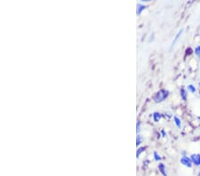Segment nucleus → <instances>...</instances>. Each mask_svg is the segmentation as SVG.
I'll list each match as a JSON object with an SVG mask.
<instances>
[{"label": "nucleus", "mask_w": 200, "mask_h": 176, "mask_svg": "<svg viewBox=\"0 0 200 176\" xmlns=\"http://www.w3.org/2000/svg\"><path fill=\"white\" fill-rule=\"evenodd\" d=\"M158 169H159V170H160V172L163 174V175L167 176V174H166V171H165V167H164V164H160V165L158 166Z\"/></svg>", "instance_id": "6"}, {"label": "nucleus", "mask_w": 200, "mask_h": 176, "mask_svg": "<svg viewBox=\"0 0 200 176\" xmlns=\"http://www.w3.org/2000/svg\"><path fill=\"white\" fill-rule=\"evenodd\" d=\"M198 176H200V174H199V175H198Z\"/></svg>", "instance_id": "19"}, {"label": "nucleus", "mask_w": 200, "mask_h": 176, "mask_svg": "<svg viewBox=\"0 0 200 176\" xmlns=\"http://www.w3.org/2000/svg\"><path fill=\"white\" fill-rule=\"evenodd\" d=\"M182 31H183V30H182V29H181V30H180V31L178 32V34L176 35V37H175V38H174V40H173V44H172V47H173V46L175 45V43L177 42V40H178V38H179V37H181V35H182Z\"/></svg>", "instance_id": "9"}, {"label": "nucleus", "mask_w": 200, "mask_h": 176, "mask_svg": "<svg viewBox=\"0 0 200 176\" xmlns=\"http://www.w3.org/2000/svg\"><path fill=\"white\" fill-rule=\"evenodd\" d=\"M145 148H144V147H141V148H138V150H137V153H136L137 158H139V157H140V155H141V154H142V152L145 150Z\"/></svg>", "instance_id": "10"}, {"label": "nucleus", "mask_w": 200, "mask_h": 176, "mask_svg": "<svg viewBox=\"0 0 200 176\" xmlns=\"http://www.w3.org/2000/svg\"><path fill=\"white\" fill-rule=\"evenodd\" d=\"M169 94V92L165 89H162L160 91H158L157 93L155 94V96L153 97V100L155 101V102H164V100L167 98Z\"/></svg>", "instance_id": "1"}, {"label": "nucleus", "mask_w": 200, "mask_h": 176, "mask_svg": "<svg viewBox=\"0 0 200 176\" xmlns=\"http://www.w3.org/2000/svg\"><path fill=\"white\" fill-rule=\"evenodd\" d=\"M146 6L144 5H142V4H138L137 5V14H141L142 12L145 9Z\"/></svg>", "instance_id": "4"}, {"label": "nucleus", "mask_w": 200, "mask_h": 176, "mask_svg": "<svg viewBox=\"0 0 200 176\" xmlns=\"http://www.w3.org/2000/svg\"><path fill=\"white\" fill-rule=\"evenodd\" d=\"M181 163H182L183 166L188 167H192V161H191V158H188V157H182L181 158Z\"/></svg>", "instance_id": "3"}, {"label": "nucleus", "mask_w": 200, "mask_h": 176, "mask_svg": "<svg viewBox=\"0 0 200 176\" xmlns=\"http://www.w3.org/2000/svg\"><path fill=\"white\" fill-rule=\"evenodd\" d=\"M162 134H163L164 136H165V133H164V131H162Z\"/></svg>", "instance_id": "16"}, {"label": "nucleus", "mask_w": 200, "mask_h": 176, "mask_svg": "<svg viewBox=\"0 0 200 176\" xmlns=\"http://www.w3.org/2000/svg\"><path fill=\"white\" fill-rule=\"evenodd\" d=\"M199 87H200V82H199Z\"/></svg>", "instance_id": "18"}, {"label": "nucleus", "mask_w": 200, "mask_h": 176, "mask_svg": "<svg viewBox=\"0 0 200 176\" xmlns=\"http://www.w3.org/2000/svg\"><path fill=\"white\" fill-rule=\"evenodd\" d=\"M160 118H161V114L158 113V112H155L153 114V119H154L155 122H158L160 120Z\"/></svg>", "instance_id": "5"}, {"label": "nucleus", "mask_w": 200, "mask_h": 176, "mask_svg": "<svg viewBox=\"0 0 200 176\" xmlns=\"http://www.w3.org/2000/svg\"><path fill=\"white\" fill-rule=\"evenodd\" d=\"M140 127H141V123H140V121H138V122H137V125H136V130H137V132H138V133H139V132H140Z\"/></svg>", "instance_id": "15"}, {"label": "nucleus", "mask_w": 200, "mask_h": 176, "mask_svg": "<svg viewBox=\"0 0 200 176\" xmlns=\"http://www.w3.org/2000/svg\"><path fill=\"white\" fill-rule=\"evenodd\" d=\"M188 89H189V91L191 92V93H195V92H196V87H195L194 85H192V84H190V85L188 86Z\"/></svg>", "instance_id": "11"}, {"label": "nucleus", "mask_w": 200, "mask_h": 176, "mask_svg": "<svg viewBox=\"0 0 200 176\" xmlns=\"http://www.w3.org/2000/svg\"><path fill=\"white\" fill-rule=\"evenodd\" d=\"M191 158L192 163H193L195 166L200 167V154H192Z\"/></svg>", "instance_id": "2"}, {"label": "nucleus", "mask_w": 200, "mask_h": 176, "mask_svg": "<svg viewBox=\"0 0 200 176\" xmlns=\"http://www.w3.org/2000/svg\"><path fill=\"white\" fill-rule=\"evenodd\" d=\"M198 120H200V117H198Z\"/></svg>", "instance_id": "17"}, {"label": "nucleus", "mask_w": 200, "mask_h": 176, "mask_svg": "<svg viewBox=\"0 0 200 176\" xmlns=\"http://www.w3.org/2000/svg\"><path fill=\"white\" fill-rule=\"evenodd\" d=\"M142 136L141 135H138L137 136V139H136V145H140L141 143H142Z\"/></svg>", "instance_id": "12"}, {"label": "nucleus", "mask_w": 200, "mask_h": 176, "mask_svg": "<svg viewBox=\"0 0 200 176\" xmlns=\"http://www.w3.org/2000/svg\"><path fill=\"white\" fill-rule=\"evenodd\" d=\"M181 96H182V100L186 101L187 100V92L184 88H182L181 89Z\"/></svg>", "instance_id": "7"}, {"label": "nucleus", "mask_w": 200, "mask_h": 176, "mask_svg": "<svg viewBox=\"0 0 200 176\" xmlns=\"http://www.w3.org/2000/svg\"><path fill=\"white\" fill-rule=\"evenodd\" d=\"M195 54L198 56H200V46L195 48Z\"/></svg>", "instance_id": "13"}, {"label": "nucleus", "mask_w": 200, "mask_h": 176, "mask_svg": "<svg viewBox=\"0 0 200 176\" xmlns=\"http://www.w3.org/2000/svg\"><path fill=\"white\" fill-rule=\"evenodd\" d=\"M154 158H155V160H157V161H158V160H160V159H161L160 156H159V155L157 154V152H156V151L154 152Z\"/></svg>", "instance_id": "14"}, {"label": "nucleus", "mask_w": 200, "mask_h": 176, "mask_svg": "<svg viewBox=\"0 0 200 176\" xmlns=\"http://www.w3.org/2000/svg\"><path fill=\"white\" fill-rule=\"evenodd\" d=\"M173 119H174V122H175V125H176L179 128H181V126H182V122H181V119H180L178 117H174Z\"/></svg>", "instance_id": "8"}]
</instances>
